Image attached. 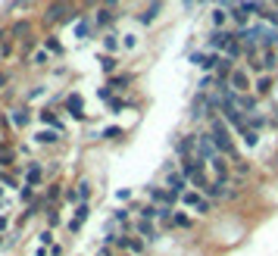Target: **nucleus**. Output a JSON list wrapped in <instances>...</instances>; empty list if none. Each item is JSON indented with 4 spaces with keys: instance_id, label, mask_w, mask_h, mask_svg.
<instances>
[{
    "instance_id": "c03bdc74",
    "label": "nucleus",
    "mask_w": 278,
    "mask_h": 256,
    "mask_svg": "<svg viewBox=\"0 0 278 256\" xmlns=\"http://www.w3.org/2000/svg\"><path fill=\"white\" fill-rule=\"evenodd\" d=\"M238 0H219V9H235Z\"/></svg>"
},
{
    "instance_id": "09e8293b",
    "label": "nucleus",
    "mask_w": 278,
    "mask_h": 256,
    "mask_svg": "<svg viewBox=\"0 0 278 256\" xmlns=\"http://www.w3.org/2000/svg\"><path fill=\"white\" fill-rule=\"evenodd\" d=\"M0 181H3V184H9V188H13V184H16V181L9 178V175H3V172H0Z\"/></svg>"
},
{
    "instance_id": "58836bf2",
    "label": "nucleus",
    "mask_w": 278,
    "mask_h": 256,
    "mask_svg": "<svg viewBox=\"0 0 278 256\" xmlns=\"http://www.w3.org/2000/svg\"><path fill=\"white\" fill-rule=\"evenodd\" d=\"M129 250H132V253H141V250H144V241L132 238V241H129Z\"/></svg>"
},
{
    "instance_id": "f03ea898",
    "label": "nucleus",
    "mask_w": 278,
    "mask_h": 256,
    "mask_svg": "<svg viewBox=\"0 0 278 256\" xmlns=\"http://www.w3.org/2000/svg\"><path fill=\"white\" fill-rule=\"evenodd\" d=\"M181 172H184V178L191 184H197V188H206V184H210L206 181V159H200V156H188Z\"/></svg>"
},
{
    "instance_id": "2f4dec72",
    "label": "nucleus",
    "mask_w": 278,
    "mask_h": 256,
    "mask_svg": "<svg viewBox=\"0 0 278 256\" xmlns=\"http://www.w3.org/2000/svg\"><path fill=\"white\" fill-rule=\"evenodd\" d=\"M122 134V128H116V125H110V128H103V137H107V141H116V137Z\"/></svg>"
},
{
    "instance_id": "6ab92c4d",
    "label": "nucleus",
    "mask_w": 278,
    "mask_h": 256,
    "mask_svg": "<svg viewBox=\"0 0 278 256\" xmlns=\"http://www.w3.org/2000/svg\"><path fill=\"white\" fill-rule=\"evenodd\" d=\"M138 235H144L147 241H153V238H156V231H153V222H150V219H141V222H138Z\"/></svg>"
},
{
    "instance_id": "c756f323",
    "label": "nucleus",
    "mask_w": 278,
    "mask_h": 256,
    "mask_svg": "<svg viewBox=\"0 0 278 256\" xmlns=\"http://www.w3.org/2000/svg\"><path fill=\"white\" fill-rule=\"evenodd\" d=\"M228 16H231V13H225V9H216V13H213V25H216V28H222Z\"/></svg>"
},
{
    "instance_id": "c85d7f7f",
    "label": "nucleus",
    "mask_w": 278,
    "mask_h": 256,
    "mask_svg": "<svg viewBox=\"0 0 278 256\" xmlns=\"http://www.w3.org/2000/svg\"><path fill=\"white\" fill-rule=\"evenodd\" d=\"M100 66H103V72H116V56H100Z\"/></svg>"
},
{
    "instance_id": "72a5a7b5",
    "label": "nucleus",
    "mask_w": 278,
    "mask_h": 256,
    "mask_svg": "<svg viewBox=\"0 0 278 256\" xmlns=\"http://www.w3.org/2000/svg\"><path fill=\"white\" fill-rule=\"evenodd\" d=\"M191 63H194L197 69H203V66H206V53H200V50H197V53H191Z\"/></svg>"
},
{
    "instance_id": "ea45409f",
    "label": "nucleus",
    "mask_w": 278,
    "mask_h": 256,
    "mask_svg": "<svg viewBox=\"0 0 278 256\" xmlns=\"http://www.w3.org/2000/svg\"><path fill=\"white\" fill-rule=\"evenodd\" d=\"M172 222H175L178 228H188V225H191V219H188V216H181V213H178L175 219H172Z\"/></svg>"
},
{
    "instance_id": "473e14b6",
    "label": "nucleus",
    "mask_w": 278,
    "mask_h": 256,
    "mask_svg": "<svg viewBox=\"0 0 278 256\" xmlns=\"http://www.w3.org/2000/svg\"><path fill=\"white\" fill-rule=\"evenodd\" d=\"M194 209H197V213H200V216H206V213H210V209H213V203L206 200V197H200V203H197Z\"/></svg>"
},
{
    "instance_id": "de8ad7c7",
    "label": "nucleus",
    "mask_w": 278,
    "mask_h": 256,
    "mask_svg": "<svg viewBox=\"0 0 278 256\" xmlns=\"http://www.w3.org/2000/svg\"><path fill=\"white\" fill-rule=\"evenodd\" d=\"M50 241H53V231H50V228H47V231H41V244H44V247H47Z\"/></svg>"
},
{
    "instance_id": "4be33fe9",
    "label": "nucleus",
    "mask_w": 278,
    "mask_h": 256,
    "mask_svg": "<svg viewBox=\"0 0 278 256\" xmlns=\"http://www.w3.org/2000/svg\"><path fill=\"white\" fill-rule=\"evenodd\" d=\"M129 85H132V75H116V78L110 81V88H113V91H125Z\"/></svg>"
},
{
    "instance_id": "9b49d317",
    "label": "nucleus",
    "mask_w": 278,
    "mask_h": 256,
    "mask_svg": "<svg viewBox=\"0 0 278 256\" xmlns=\"http://www.w3.org/2000/svg\"><path fill=\"white\" fill-rule=\"evenodd\" d=\"M206 107H210L206 94H197V97H194V103H191V119H200V116H206Z\"/></svg>"
},
{
    "instance_id": "39448f33",
    "label": "nucleus",
    "mask_w": 278,
    "mask_h": 256,
    "mask_svg": "<svg viewBox=\"0 0 278 256\" xmlns=\"http://www.w3.org/2000/svg\"><path fill=\"white\" fill-rule=\"evenodd\" d=\"M257 41L263 44L266 50H275V44H278V28H269V25H257Z\"/></svg>"
},
{
    "instance_id": "1a4fd4ad",
    "label": "nucleus",
    "mask_w": 278,
    "mask_h": 256,
    "mask_svg": "<svg viewBox=\"0 0 278 256\" xmlns=\"http://www.w3.org/2000/svg\"><path fill=\"white\" fill-rule=\"evenodd\" d=\"M66 110L72 113L78 122H82V119H85V110H82V94H69V97H66Z\"/></svg>"
},
{
    "instance_id": "4c0bfd02",
    "label": "nucleus",
    "mask_w": 278,
    "mask_h": 256,
    "mask_svg": "<svg viewBox=\"0 0 278 256\" xmlns=\"http://www.w3.org/2000/svg\"><path fill=\"white\" fill-rule=\"evenodd\" d=\"M97 97L110 103V100H113V88H110V85H107V88H100V91H97Z\"/></svg>"
},
{
    "instance_id": "c9c22d12",
    "label": "nucleus",
    "mask_w": 278,
    "mask_h": 256,
    "mask_svg": "<svg viewBox=\"0 0 278 256\" xmlns=\"http://www.w3.org/2000/svg\"><path fill=\"white\" fill-rule=\"evenodd\" d=\"M19 200H31V184H22V188H19Z\"/></svg>"
},
{
    "instance_id": "49530a36",
    "label": "nucleus",
    "mask_w": 278,
    "mask_h": 256,
    "mask_svg": "<svg viewBox=\"0 0 278 256\" xmlns=\"http://www.w3.org/2000/svg\"><path fill=\"white\" fill-rule=\"evenodd\" d=\"M66 200H69V203H78L82 197H78V191H72V188H69V191H66Z\"/></svg>"
},
{
    "instance_id": "a878e982",
    "label": "nucleus",
    "mask_w": 278,
    "mask_h": 256,
    "mask_svg": "<svg viewBox=\"0 0 278 256\" xmlns=\"http://www.w3.org/2000/svg\"><path fill=\"white\" fill-rule=\"evenodd\" d=\"M75 191H78V197H82V203L91 200V181H78V188H75Z\"/></svg>"
},
{
    "instance_id": "bb28decb",
    "label": "nucleus",
    "mask_w": 278,
    "mask_h": 256,
    "mask_svg": "<svg viewBox=\"0 0 278 256\" xmlns=\"http://www.w3.org/2000/svg\"><path fill=\"white\" fill-rule=\"evenodd\" d=\"M156 216H159V206H153V203L141 206V219H156Z\"/></svg>"
},
{
    "instance_id": "79ce46f5",
    "label": "nucleus",
    "mask_w": 278,
    "mask_h": 256,
    "mask_svg": "<svg viewBox=\"0 0 278 256\" xmlns=\"http://www.w3.org/2000/svg\"><path fill=\"white\" fill-rule=\"evenodd\" d=\"M47 50H53V53H63V44H60V41H53V38H47Z\"/></svg>"
},
{
    "instance_id": "37998d69",
    "label": "nucleus",
    "mask_w": 278,
    "mask_h": 256,
    "mask_svg": "<svg viewBox=\"0 0 278 256\" xmlns=\"http://www.w3.org/2000/svg\"><path fill=\"white\" fill-rule=\"evenodd\" d=\"M269 85H272L269 78H260V85H257V91H260V94H269Z\"/></svg>"
},
{
    "instance_id": "4468645a",
    "label": "nucleus",
    "mask_w": 278,
    "mask_h": 256,
    "mask_svg": "<svg viewBox=\"0 0 278 256\" xmlns=\"http://www.w3.org/2000/svg\"><path fill=\"white\" fill-rule=\"evenodd\" d=\"M156 13H159V0H153V3L147 6V13H141V16H138V22H141V25H153Z\"/></svg>"
},
{
    "instance_id": "cd10ccee",
    "label": "nucleus",
    "mask_w": 278,
    "mask_h": 256,
    "mask_svg": "<svg viewBox=\"0 0 278 256\" xmlns=\"http://www.w3.org/2000/svg\"><path fill=\"white\" fill-rule=\"evenodd\" d=\"M103 47H107L110 53H116L119 50V38H116V34H107V38H103Z\"/></svg>"
},
{
    "instance_id": "e433bc0d",
    "label": "nucleus",
    "mask_w": 278,
    "mask_h": 256,
    "mask_svg": "<svg viewBox=\"0 0 278 256\" xmlns=\"http://www.w3.org/2000/svg\"><path fill=\"white\" fill-rule=\"evenodd\" d=\"M225 53H228V56H238V53H241V41H231L228 47H225Z\"/></svg>"
},
{
    "instance_id": "6e6552de",
    "label": "nucleus",
    "mask_w": 278,
    "mask_h": 256,
    "mask_svg": "<svg viewBox=\"0 0 278 256\" xmlns=\"http://www.w3.org/2000/svg\"><path fill=\"white\" fill-rule=\"evenodd\" d=\"M88 216H91V209H88V203H78V206H75V216L69 219V231H78V228L85 225V219H88Z\"/></svg>"
},
{
    "instance_id": "393cba45",
    "label": "nucleus",
    "mask_w": 278,
    "mask_h": 256,
    "mask_svg": "<svg viewBox=\"0 0 278 256\" xmlns=\"http://www.w3.org/2000/svg\"><path fill=\"white\" fill-rule=\"evenodd\" d=\"M213 169L219 172V178L225 181V175H228V166H225V159H222V156H216V159H213Z\"/></svg>"
},
{
    "instance_id": "3c124183",
    "label": "nucleus",
    "mask_w": 278,
    "mask_h": 256,
    "mask_svg": "<svg viewBox=\"0 0 278 256\" xmlns=\"http://www.w3.org/2000/svg\"><path fill=\"white\" fill-rule=\"evenodd\" d=\"M6 228V219H0V231H3Z\"/></svg>"
},
{
    "instance_id": "7c9ffc66",
    "label": "nucleus",
    "mask_w": 278,
    "mask_h": 256,
    "mask_svg": "<svg viewBox=\"0 0 278 256\" xmlns=\"http://www.w3.org/2000/svg\"><path fill=\"white\" fill-rule=\"evenodd\" d=\"M263 122H266L263 116H260V113H253L250 119H247V128H253V131H257V128H263Z\"/></svg>"
},
{
    "instance_id": "864d4df0",
    "label": "nucleus",
    "mask_w": 278,
    "mask_h": 256,
    "mask_svg": "<svg viewBox=\"0 0 278 256\" xmlns=\"http://www.w3.org/2000/svg\"><path fill=\"white\" fill-rule=\"evenodd\" d=\"M0 197H3V191H0Z\"/></svg>"
},
{
    "instance_id": "f257e3e1",
    "label": "nucleus",
    "mask_w": 278,
    "mask_h": 256,
    "mask_svg": "<svg viewBox=\"0 0 278 256\" xmlns=\"http://www.w3.org/2000/svg\"><path fill=\"white\" fill-rule=\"evenodd\" d=\"M210 134H213V144H216L219 153H222V156H235V144H231V128H228V122H222L219 116H213Z\"/></svg>"
},
{
    "instance_id": "f3484780",
    "label": "nucleus",
    "mask_w": 278,
    "mask_h": 256,
    "mask_svg": "<svg viewBox=\"0 0 278 256\" xmlns=\"http://www.w3.org/2000/svg\"><path fill=\"white\" fill-rule=\"evenodd\" d=\"M113 19H116V13H113V9H100V13H97V19H94V28H107Z\"/></svg>"
},
{
    "instance_id": "20e7f679",
    "label": "nucleus",
    "mask_w": 278,
    "mask_h": 256,
    "mask_svg": "<svg viewBox=\"0 0 278 256\" xmlns=\"http://www.w3.org/2000/svg\"><path fill=\"white\" fill-rule=\"evenodd\" d=\"M231 41H235V34H231V31H225V28H213L210 41H206V47H210V50L216 53V50H225Z\"/></svg>"
},
{
    "instance_id": "0eeeda50",
    "label": "nucleus",
    "mask_w": 278,
    "mask_h": 256,
    "mask_svg": "<svg viewBox=\"0 0 278 256\" xmlns=\"http://www.w3.org/2000/svg\"><path fill=\"white\" fill-rule=\"evenodd\" d=\"M228 88L235 91V94H247V88H250V78H247V72H231V78H228Z\"/></svg>"
},
{
    "instance_id": "2eb2a0df",
    "label": "nucleus",
    "mask_w": 278,
    "mask_h": 256,
    "mask_svg": "<svg viewBox=\"0 0 278 256\" xmlns=\"http://www.w3.org/2000/svg\"><path fill=\"white\" fill-rule=\"evenodd\" d=\"M38 119H41L44 125L56 128V131H60V128H63V125H60V119H56V113H53V110H41V113H38Z\"/></svg>"
},
{
    "instance_id": "f704fd0d",
    "label": "nucleus",
    "mask_w": 278,
    "mask_h": 256,
    "mask_svg": "<svg viewBox=\"0 0 278 256\" xmlns=\"http://www.w3.org/2000/svg\"><path fill=\"white\" fill-rule=\"evenodd\" d=\"M125 219H129V209H125V206H119V209L113 213V222H125Z\"/></svg>"
},
{
    "instance_id": "a211bd4d",
    "label": "nucleus",
    "mask_w": 278,
    "mask_h": 256,
    "mask_svg": "<svg viewBox=\"0 0 278 256\" xmlns=\"http://www.w3.org/2000/svg\"><path fill=\"white\" fill-rule=\"evenodd\" d=\"M56 141H60V131H56V128H44L38 134V144H56Z\"/></svg>"
},
{
    "instance_id": "603ef678",
    "label": "nucleus",
    "mask_w": 278,
    "mask_h": 256,
    "mask_svg": "<svg viewBox=\"0 0 278 256\" xmlns=\"http://www.w3.org/2000/svg\"><path fill=\"white\" fill-rule=\"evenodd\" d=\"M184 3H194V0H184Z\"/></svg>"
},
{
    "instance_id": "412c9836",
    "label": "nucleus",
    "mask_w": 278,
    "mask_h": 256,
    "mask_svg": "<svg viewBox=\"0 0 278 256\" xmlns=\"http://www.w3.org/2000/svg\"><path fill=\"white\" fill-rule=\"evenodd\" d=\"M91 31H94V25H91V22L88 19H82V22H78V28H75V38H91Z\"/></svg>"
},
{
    "instance_id": "9d476101",
    "label": "nucleus",
    "mask_w": 278,
    "mask_h": 256,
    "mask_svg": "<svg viewBox=\"0 0 278 256\" xmlns=\"http://www.w3.org/2000/svg\"><path fill=\"white\" fill-rule=\"evenodd\" d=\"M9 119H13L16 128H25V125L31 122V113H28L25 107H16V110H9Z\"/></svg>"
},
{
    "instance_id": "a19ab883",
    "label": "nucleus",
    "mask_w": 278,
    "mask_h": 256,
    "mask_svg": "<svg viewBox=\"0 0 278 256\" xmlns=\"http://www.w3.org/2000/svg\"><path fill=\"white\" fill-rule=\"evenodd\" d=\"M60 188H63V184H50V188H47V200H56V197H60Z\"/></svg>"
},
{
    "instance_id": "f8f14e48",
    "label": "nucleus",
    "mask_w": 278,
    "mask_h": 256,
    "mask_svg": "<svg viewBox=\"0 0 278 256\" xmlns=\"http://www.w3.org/2000/svg\"><path fill=\"white\" fill-rule=\"evenodd\" d=\"M178 156H184V159H188V153H191V150H197V134H184L181 137V141H178Z\"/></svg>"
},
{
    "instance_id": "dca6fc26",
    "label": "nucleus",
    "mask_w": 278,
    "mask_h": 256,
    "mask_svg": "<svg viewBox=\"0 0 278 256\" xmlns=\"http://www.w3.org/2000/svg\"><path fill=\"white\" fill-rule=\"evenodd\" d=\"M38 181H41V162H31L28 172H25V184H31V188H34Z\"/></svg>"
},
{
    "instance_id": "6e6d98bb",
    "label": "nucleus",
    "mask_w": 278,
    "mask_h": 256,
    "mask_svg": "<svg viewBox=\"0 0 278 256\" xmlns=\"http://www.w3.org/2000/svg\"><path fill=\"white\" fill-rule=\"evenodd\" d=\"M0 56H3V53H0Z\"/></svg>"
},
{
    "instance_id": "7ed1b4c3",
    "label": "nucleus",
    "mask_w": 278,
    "mask_h": 256,
    "mask_svg": "<svg viewBox=\"0 0 278 256\" xmlns=\"http://www.w3.org/2000/svg\"><path fill=\"white\" fill-rule=\"evenodd\" d=\"M194 153L197 156H200V159H216V156H222V153H219V150H216V144H213V134H197V150H194Z\"/></svg>"
},
{
    "instance_id": "4d7b16f0",
    "label": "nucleus",
    "mask_w": 278,
    "mask_h": 256,
    "mask_svg": "<svg viewBox=\"0 0 278 256\" xmlns=\"http://www.w3.org/2000/svg\"><path fill=\"white\" fill-rule=\"evenodd\" d=\"M200 3H203V0H200Z\"/></svg>"
},
{
    "instance_id": "8fccbe9b",
    "label": "nucleus",
    "mask_w": 278,
    "mask_h": 256,
    "mask_svg": "<svg viewBox=\"0 0 278 256\" xmlns=\"http://www.w3.org/2000/svg\"><path fill=\"white\" fill-rule=\"evenodd\" d=\"M116 3H119V0H107V9H113Z\"/></svg>"
},
{
    "instance_id": "5701e85b",
    "label": "nucleus",
    "mask_w": 278,
    "mask_h": 256,
    "mask_svg": "<svg viewBox=\"0 0 278 256\" xmlns=\"http://www.w3.org/2000/svg\"><path fill=\"white\" fill-rule=\"evenodd\" d=\"M241 137H244L247 147H257V144H260V134L253 131V128H244V131H241Z\"/></svg>"
},
{
    "instance_id": "5fc2aeb1",
    "label": "nucleus",
    "mask_w": 278,
    "mask_h": 256,
    "mask_svg": "<svg viewBox=\"0 0 278 256\" xmlns=\"http://www.w3.org/2000/svg\"><path fill=\"white\" fill-rule=\"evenodd\" d=\"M0 244H3V238H0Z\"/></svg>"
},
{
    "instance_id": "ddd939ff",
    "label": "nucleus",
    "mask_w": 278,
    "mask_h": 256,
    "mask_svg": "<svg viewBox=\"0 0 278 256\" xmlns=\"http://www.w3.org/2000/svg\"><path fill=\"white\" fill-rule=\"evenodd\" d=\"M66 9H69V6H66V0H56V3L47 9V13H44V19H47V22H60Z\"/></svg>"
},
{
    "instance_id": "aec40b11",
    "label": "nucleus",
    "mask_w": 278,
    "mask_h": 256,
    "mask_svg": "<svg viewBox=\"0 0 278 256\" xmlns=\"http://www.w3.org/2000/svg\"><path fill=\"white\" fill-rule=\"evenodd\" d=\"M260 66H263V69H269V72H275V69H278V53H275V50H266Z\"/></svg>"
},
{
    "instance_id": "a18cd8bd",
    "label": "nucleus",
    "mask_w": 278,
    "mask_h": 256,
    "mask_svg": "<svg viewBox=\"0 0 278 256\" xmlns=\"http://www.w3.org/2000/svg\"><path fill=\"white\" fill-rule=\"evenodd\" d=\"M34 63H38V66L47 63V50H38V53H34Z\"/></svg>"
},
{
    "instance_id": "b1692460",
    "label": "nucleus",
    "mask_w": 278,
    "mask_h": 256,
    "mask_svg": "<svg viewBox=\"0 0 278 256\" xmlns=\"http://www.w3.org/2000/svg\"><path fill=\"white\" fill-rule=\"evenodd\" d=\"M181 203L184 206H197V203H200V194H197V191H184L181 194Z\"/></svg>"
},
{
    "instance_id": "423d86ee",
    "label": "nucleus",
    "mask_w": 278,
    "mask_h": 256,
    "mask_svg": "<svg viewBox=\"0 0 278 256\" xmlns=\"http://www.w3.org/2000/svg\"><path fill=\"white\" fill-rule=\"evenodd\" d=\"M166 188L181 197L184 191H188V178H184V172H169V175H166Z\"/></svg>"
}]
</instances>
